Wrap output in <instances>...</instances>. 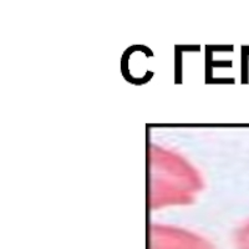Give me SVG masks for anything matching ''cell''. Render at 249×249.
I'll return each instance as SVG.
<instances>
[{
    "mask_svg": "<svg viewBox=\"0 0 249 249\" xmlns=\"http://www.w3.org/2000/svg\"><path fill=\"white\" fill-rule=\"evenodd\" d=\"M152 249H212V247L195 235L159 233L153 235Z\"/></svg>",
    "mask_w": 249,
    "mask_h": 249,
    "instance_id": "cell-1",
    "label": "cell"
},
{
    "mask_svg": "<svg viewBox=\"0 0 249 249\" xmlns=\"http://www.w3.org/2000/svg\"><path fill=\"white\" fill-rule=\"evenodd\" d=\"M238 247H239V249H249V227H247L239 235Z\"/></svg>",
    "mask_w": 249,
    "mask_h": 249,
    "instance_id": "cell-2",
    "label": "cell"
}]
</instances>
